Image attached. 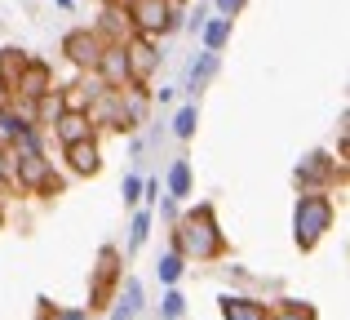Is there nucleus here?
Listing matches in <instances>:
<instances>
[{
    "instance_id": "nucleus-1",
    "label": "nucleus",
    "mask_w": 350,
    "mask_h": 320,
    "mask_svg": "<svg viewBox=\"0 0 350 320\" xmlns=\"http://www.w3.org/2000/svg\"><path fill=\"white\" fill-rule=\"evenodd\" d=\"M173 249L191 262H217L226 254V236L217 227V209L213 205H196L191 214H182L173 223Z\"/></svg>"
},
{
    "instance_id": "nucleus-2",
    "label": "nucleus",
    "mask_w": 350,
    "mask_h": 320,
    "mask_svg": "<svg viewBox=\"0 0 350 320\" xmlns=\"http://www.w3.org/2000/svg\"><path fill=\"white\" fill-rule=\"evenodd\" d=\"M333 196L328 191H301L297 196V209H293V241H297L301 254H310L328 232H333Z\"/></svg>"
},
{
    "instance_id": "nucleus-3",
    "label": "nucleus",
    "mask_w": 350,
    "mask_h": 320,
    "mask_svg": "<svg viewBox=\"0 0 350 320\" xmlns=\"http://www.w3.org/2000/svg\"><path fill=\"white\" fill-rule=\"evenodd\" d=\"M120 249L116 245H103L98 249V267H94V280H89V312H103V307H111L116 289H120Z\"/></svg>"
},
{
    "instance_id": "nucleus-4",
    "label": "nucleus",
    "mask_w": 350,
    "mask_h": 320,
    "mask_svg": "<svg viewBox=\"0 0 350 320\" xmlns=\"http://www.w3.org/2000/svg\"><path fill=\"white\" fill-rule=\"evenodd\" d=\"M129 23H133V36H164L178 27V5L173 0H133Z\"/></svg>"
},
{
    "instance_id": "nucleus-5",
    "label": "nucleus",
    "mask_w": 350,
    "mask_h": 320,
    "mask_svg": "<svg viewBox=\"0 0 350 320\" xmlns=\"http://www.w3.org/2000/svg\"><path fill=\"white\" fill-rule=\"evenodd\" d=\"M337 178H342V160H333L328 151H310V156H301L297 169H293L297 191H328Z\"/></svg>"
},
{
    "instance_id": "nucleus-6",
    "label": "nucleus",
    "mask_w": 350,
    "mask_h": 320,
    "mask_svg": "<svg viewBox=\"0 0 350 320\" xmlns=\"http://www.w3.org/2000/svg\"><path fill=\"white\" fill-rule=\"evenodd\" d=\"M124 58H129V85H151L155 67H160V45H155V36H129Z\"/></svg>"
},
{
    "instance_id": "nucleus-7",
    "label": "nucleus",
    "mask_w": 350,
    "mask_h": 320,
    "mask_svg": "<svg viewBox=\"0 0 350 320\" xmlns=\"http://www.w3.org/2000/svg\"><path fill=\"white\" fill-rule=\"evenodd\" d=\"M103 49H107V40L94 32V27H76V32L62 36V53H67V62H71V67H80V71H94Z\"/></svg>"
},
{
    "instance_id": "nucleus-8",
    "label": "nucleus",
    "mask_w": 350,
    "mask_h": 320,
    "mask_svg": "<svg viewBox=\"0 0 350 320\" xmlns=\"http://www.w3.org/2000/svg\"><path fill=\"white\" fill-rule=\"evenodd\" d=\"M53 89V67L44 58H27V67L18 71L14 80V98H23V107H31L40 94H49Z\"/></svg>"
},
{
    "instance_id": "nucleus-9",
    "label": "nucleus",
    "mask_w": 350,
    "mask_h": 320,
    "mask_svg": "<svg viewBox=\"0 0 350 320\" xmlns=\"http://www.w3.org/2000/svg\"><path fill=\"white\" fill-rule=\"evenodd\" d=\"M94 76L103 80L107 89H129V58H124V45H107V49L98 53Z\"/></svg>"
},
{
    "instance_id": "nucleus-10",
    "label": "nucleus",
    "mask_w": 350,
    "mask_h": 320,
    "mask_svg": "<svg viewBox=\"0 0 350 320\" xmlns=\"http://www.w3.org/2000/svg\"><path fill=\"white\" fill-rule=\"evenodd\" d=\"M103 89L107 85L94 76V71H89V76H80V80H71V85L58 89V103H62V112H89V103H94Z\"/></svg>"
},
{
    "instance_id": "nucleus-11",
    "label": "nucleus",
    "mask_w": 350,
    "mask_h": 320,
    "mask_svg": "<svg viewBox=\"0 0 350 320\" xmlns=\"http://www.w3.org/2000/svg\"><path fill=\"white\" fill-rule=\"evenodd\" d=\"M53 130V138L62 143V147H71V143H85V138H98V130H94V121H89V112H62L58 121L49 125Z\"/></svg>"
},
{
    "instance_id": "nucleus-12",
    "label": "nucleus",
    "mask_w": 350,
    "mask_h": 320,
    "mask_svg": "<svg viewBox=\"0 0 350 320\" xmlns=\"http://www.w3.org/2000/svg\"><path fill=\"white\" fill-rule=\"evenodd\" d=\"M62 156H67V169H71V173H80V178H94V173L103 169V151H98V138L71 143V147H62Z\"/></svg>"
},
{
    "instance_id": "nucleus-13",
    "label": "nucleus",
    "mask_w": 350,
    "mask_h": 320,
    "mask_svg": "<svg viewBox=\"0 0 350 320\" xmlns=\"http://www.w3.org/2000/svg\"><path fill=\"white\" fill-rule=\"evenodd\" d=\"M94 32L103 36L107 45H124L129 36H133V23H129V9H124V5H107V9H103V23H98Z\"/></svg>"
},
{
    "instance_id": "nucleus-14",
    "label": "nucleus",
    "mask_w": 350,
    "mask_h": 320,
    "mask_svg": "<svg viewBox=\"0 0 350 320\" xmlns=\"http://www.w3.org/2000/svg\"><path fill=\"white\" fill-rule=\"evenodd\" d=\"M222 320H271V307L244 294H222Z\"/></svg>"
},
{
    "instance_id": "nucleus-15",
    "label": "nucleus",
    "mask_w": 350,
    "mask_h": 320,
    "mask_svg": "<svg viewBox=\"0 0 350 320\" xmlns=\"http://www.w3.org/2000/svg\"><path fill=\"white\" fill-rule=\"evenodd\" d=\"M200 32H204V49L208 53H222V45L231 40V18H208Z\"/></svg>"
},
{
    "instance_id": "nucleus-16",
    "label": "nucleus",
    "mask_w": 350,
    "mask_h": 320,
    "mask_svg": "<svg viewBox=\"0 0 350 320\" xmlns=\"http://www.w3.org/2000/svg\"><path fill=\"white\" fill-rule=\"evenodd\" d=\"M27 58H31V53H23V49H14V45H5V49H0V80H5L9 89H14V80H18V71L27 67Z\"/></svg>"
},
{
    "instance_id": "nucleus-17",
    "label": "nucleus",
    "mask_w": 350,
    "mask_h": 320,
    "mask_svg": "<svg viewBox=\"0 0 350 320\" xmlns=\"http://www.w3.org/2000/svg\"><path fill=\"white\" fill-rule=\"evenodd\" d=\"M213 71H217V53H208V49H204V53H200V62H191V89L200 94V89L213 80Z\"/></svg>"
},
{
    "instance_id": "nucleus-18",
    "label": "nucleus",
    "mask_w": 350,
    "mask_h": 320,
    "mask_svg": "<svg viewBox=\"0 0 350 320\" xmlns=\"http://www.w3.org/2000/svg\"><path fill=\"white\" fill-rule=\"evenodd\" d=\"M169 196H191V160H173L169 169Z\"/></svg>"
},
{
    "instance_id": "nucleus-19",
    "label": "nucleus",
    "mask_w": 350,
    "mask_h": 320,
    "mask_svg": "<svg viewBox=\"0 0 350 320\" xmlns=\"http://www.w3.org/2000/svg\"><path fill=\"white\" fill-rule=\"evenodd\" d=\"M196 125H200V107L196 103H187L178 116H173V134H178V138H196Z\"/></svg>"
},
{
    "instance_id": "nucleus-20",
    "label": "nucleus",
    "mask_w": 350,
    "mask_h": 320,
    "mask_svg": "<svg viewBox=\"0 0 350 320\" xmlns=\"http://www.w3.org/2000/svg\"><path fill=\"white\" fill-rule=\"evenodd\" d=\"M271 320H319V316H315V307H310V303H297V298H288L280 312H271Z\"/></svg>"
},
{
    "instance_id": "nucleus-21",
    "label": "nucleus",
    "mask_w": 350,
    "mask_h": 320,
    "mask_svg": "<svg viewBox=\"0 0 350 320\" xmlns=\"http://www.w3.org/2000/svg\"><path fill=\"white\" fill-rule=\"evenodd\" d=\"M182 267H187V258H182L178 249H169V254H164V258H160V280H164V285H178Z\"/></svg>"
},
{
    "instance_id": "nucleus-22",
    "label": "nucleus",
    "mask_w": 350,
    "mask_h": 320,
    "mask_svg": "<svg viewBox=\"0 0 350 320\" xmlns=\"http://www.w3.org/2000/svg\"><path fill=\"white\" fill-rule=\"evenodd\" d=\"M146 232H151V214L142 209V214L133 218V236H129V254H133V249H142V245H146Z\"/></svg>"
},
{
    "instance_id": "nucleus-23",
    "label": "nucleus",
    "mask_w": 350,
    "mask_h": 320,
    "mask_svg": "<svg viewBox=\"0 0 350 320\" xmlns=\"http://www.w3.org/2000/svg\"><path fill=\"white\" fill-rule=\"evenodd\" d=\"M160 312H164V320H178L182 312H187V298H182L178 289H169V294H164V307H160Z\"/></svg>"
},
{
    "instance_id": "nucleus-24",
    "label": "nucleus",
    "mask_w": 350,
    "mask_h": 320,
    "mask_svg": "<svg viewBox=\"0 0 350 320\" xmlns=\"http://www.w3.org/2000/svg\"><path fill=\"white\" fill-rule=\"evenodd\" d=\"M40 320H89V312H80V307H53L49 312V307H44Z\"/></svg>"
},
{
    "instance_id": "nucleus-25",
    "label": "nucleus",
    "mask_w": 350,
    "mask_h": 320,
    "mask_svg": "<svg viewBox=\"0 0 350 320\" xmlns=\"http://www.w3.org/2000/svg\"><path fill=\"white\" fill-rule=\"evenodd\" d=\"M239 9H244V0H217V14L222 18H235Z\"/></svg>"
},
{
    "instance_id": "nucleus-26",
    "label": "nucleus",
    "mask_w": 350,
    "mask_h": 320,
    "mask_svg": "<svg viewBox=\"0 0 350 320\" xmlns=\"http://www.w3.org/2000/svg\"><path fill=\"white\" fill-rule=\"evenodd\" d=\"M137 191H142V182H137V178H124V200H129V205H137V200H142Z\"/></svg>"
},
{
    "instance_id": "nucleus-27",
    "label": "nucleus",
    "mask_w": 350,
    "mask_h": 320,
    "mask_svg": "<svg viewBox=\"0 0 350 320\" xmlns=\"http://www.w3.org/2000/svg\"><path fill=\"white\" fill-rule=\"evenodd\" d=\"M9 107H14V89L0 80V112H9Z\"/></svg>"
},
{
    "instance_id": "nucleus-28",
    "label": "nucleus",
    "mask_w": 350,
    "mask_h": 320,
    "mask_svg": "<svg viewBox=\"0 0 350 320\" xmlns=\"http://www.w3.org/2000/svg\"><path fill=\"white\" fill-rule=\"evenodd\" d=\"M107 5H124V9H129V5H133V0H107Z\"/></svg>"
},
{
    "instance_id": "nucleus-29",
    "label": "nucleus",
    "mask_w": 350,
    "mask_h": 320,
    "mask_svg": "<svg viewBox=\"0 0 350 320\" xmlns=\"http://www.w3.org/2000/svg\"><path fill=\"white\" fill-rule=\"evenodd\" d=\"M0 232H5V209H0Z\"/></svg>"
}]
</instances>
